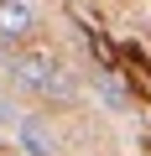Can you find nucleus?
<instances>
[{"label": "nucleus", "mask_w": 151, "mask_h": 156, "mask_svg": "<svg viewBox=\"0 0 151 156\" xmlns=\"http://www.w3.org/2000/svg\"><path fill=\"white\" fill-rule=\"evenodd\" d=\"M11 83H16L21 94H31V99H73V94H78L68 62H63L57 52H42V47L11 57Z\"/></svg>", "instance_id": "f257e3e1"}, {"label": "nucleus", "mask_w": 151, "mask_h": 156, "mask_svg": "<svg viewBox=\"0 0 151 156\" xmlns=\"http://www.w3.org/2000/svg\"><path fill=\"white\" fill-rule=\"evenodd\" d=\"M16 146L26 156H57V130L42 120V115H21L16 120Z\"/></svg>", "instance_id": "f03ea898"}, {"label": "nucleus", "mask_w": 151, "mask_h": 156, "mask_svg": "<svg viewBox=\"0 0 151 156\" xmlns=\"http://www.w3.org/2000/svg\"><path fill=\"white\" fill-rule=\"evenodd\" d=\"M31 31H37L31 0H0V42H26Z\"/></svg>", "instance_id": "7ed1b4c3"}]
</instances>
